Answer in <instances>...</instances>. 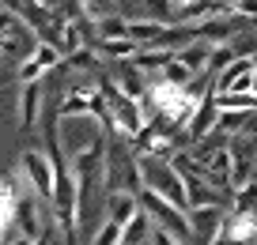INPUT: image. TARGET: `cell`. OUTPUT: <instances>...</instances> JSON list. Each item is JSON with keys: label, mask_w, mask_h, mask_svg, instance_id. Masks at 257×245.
<instances>
[{"label": "cell", "mask_w": 257, "mask_h": 245, "mask_svg": "<svg viewBox=\"0 0 257 245\" xmlns=\"http://www.w3.org/2000/svg\"><path fill=\"white\" fill-rule=\"evenodd\" d=\"M144 8H148V19L170 23V8H174V0H144Z\"/></svg>", "instance_id": "cb8c5ba5"}, {"label": "cell", "mask_w": 257, "mask_h": 245, "mask_svg": "<svg viewBox=\"0 0 257 245\" xmlns=\"http://www.w3.org/2000/svg\"><path fill=\"white\" fill-rule=\"evenodd\" d=\"M4 245H34V241H31V237H23V234H19V237H12V241H4Z\"/></svg>", "instance_id": "f546056e"}, {"label": "cell", "mask_w": 257, "mask_h": 245, "mask_svg": "<svg viewBox=\"0 0 257 245\" xmlns=\"http://www.w3.org/2000/svg\"><path fill=\"white\" fill-rule=\"evenodd\" d=\"M91 245H125V226L102 219V226H98V234L91 237Z\"/></svg>", "instance_id": "d6986e66"}, {"label": "cell", "mask_w": 257, "mask_h": 245, "mask_svg": "<svg viewBox=\"0 0 257 245\" xmlns=\"http://www.w3.org/2000/svg\"><path fill=\"white\" fill-rule=\"evenodd\" d=\"M212 49H216V46H208V42H193V46H185L182 53H178V61H182L185 68L193 72V76L201 79V76H208V64H212Z\"/></svg>", "instance_id": "7c38bea8"}, {"label": "cell", "mask_w": 257, "mask_h": 245, "mask_svg": "<svg viewBox=\"0 0 257 245\" xmlns=\"http://www.w3.org/2000/svg\"><path fill=\"white\" fill-rule=\"evenodd\" d=\"M38 113H42V87L38 83L19 87V128L31 132V128L38 125Z\"/></svg>", "instance_id": "30bf717a"}, {"label": "cell", "mask_w": 257, "mask_h": 245, "mask_svg": "<svg viewBox=\"0 0 257 245\" xmlns=\"http://www.w3.org/2000/svg\"><path fill=\"white\" fill-rule=\"evenodd\" d=\"M95 49H98L102 57H110L113 64H121V61H133L144 46H140V42H133V38H113V42H98Z\"/></svg>", "instance_id": "5bb4252c"}, {"label": "cell", "mask_w": 257, "mask_h": 245, "mask_svg": "<svg viewBox=\"0 0 257 245\" xmlns=\"http://www.w3.org/2000/svg\"><path fill=\"white\" fill-rule=\"evenodd\" d=\"M253 245H257V241H253Z\"/></svg>", "instance_id": "d6a6232c"}, {"label": "cell", "mask_w": 257, "mask_h": 245, "mask_svg": "<svg viewBox=\"0 0 257 245\" xmlns=\"http://www.w3.org/2000/svg\"><path fill=\"white\" fill-rule=\"evenodd\" d=\"M140 211H144V204H140L137 192H128V189H113L110 196L102 200V215L110 222H117V226H128Z\"/></svg>", "instance_id": "8992f818"}, {"label": "cell", "mask_w": 257, "mask_h": 245, "mask_svg": "<svg viewBox=\"0 0 257 245\" xmlns=\"http://www.w3.org/2000/svg\"><path fill=\"white\" fill-rule=\"evenodd\" d=\"M16 230L23 237H31V241H38V237H46L49 230H53V222H42V200H19V211H16Z\"/></svg>", "instance_id": "52a82bcc"}, {"label": "cell", "mask_w": 257, "mask_h": 245, "mask_svg": "<svg viewBox=\"0 0 257 245\" xmlns=\"http://www.w3.org/2000/svg\"><path fill=\"white\" fill-rule=\"evenodd\" d=\"M83 8H87V19H91V23H102L106 16H117L121 0H87Z\"/></svg>", "instance_id": "44dd1931"}, {"label": "cell", "mask_w": 257, "mask_h": 245, "mask_svg": "<svg viewBox=\"0 0 257 245\" xmlns=\"http://www.w3.org/2000/svg\"><path fill=\"white\" fill-rule=\"evenodd\" d=\"M246 128H249V113H219V128L216 132L238 136V132H246Z\"/></svg>", "instance_id": "ffe728a7"}, {"label": "cell", "mask_w": 257, "mask_h": 245, "mask_svg": "<svg viewBox=\"0 0 257 245\" xmlns=\"http://www.w3.org/2000/svg\"><path fill=\"white\" fill-rule=\"evenodd\" d=\"M231 12H234L238 19H253V23H257V0H234Z\"/></svg>", "instance_id": "d4e9b609"}, {"label": "cell", "mask_w": 257, "mask_h": 245, "mask_svg": "<svg viewBox=\"0 0 257 245\" xmlns=\"http://www.w3.org/2000/svg\"><path fill=\"white\" fill-rule=\"evenodd\" d=\"M231 211H246V215H257V177L246 181L242 189L231 192Z\"/></svg>", "instance_id": "2e32d148"}, {"label": "cell", "mask_w": 257, "mask_h": 245, "mask_svg": "<svg viewBox=\"0 0 257 245\" xmlns=\"http://www.w3.org/2000/svg\"><path fill=\"white\" fill-rule=\"evenodd\" d=\"M246 136H257V113H249V128H246Z\"/></svg>", "instance_id": "f1b7e54d"}, {"label": "cell", "mask_w": 257, "mask_h": 245, "mask_svg": "<svg viewBox=\"0 0 257 245\" xmlns=\"http://www.w3.org/2000/svg\"><path fill=\"white\" fill-rule=\"evenodd\" d=\"M19 166H23L27 185L34 189V200H42V204H53V196H57V162H53V155H46V151L31 147V151H23Z\"/></svg>", "instance_id": "7a4b0ae2"}, {"label": "cell", "mask_w": 257, "mask_h": 245, "mask_svg": "<svg viewBox=\"0 0 257 245\" xmlns=\"http://www.w3.org/2000/svg\"><path fill=\"white\" fill-rule=\"evenodd\" d=\"M159 79H167V83H174V87H193V83H197V76H193V72L185 68L178 57L167 64V68H163V76H159Z\"/></svg>", "instance_id": "ac0fdd59"}, {"label": "cell", "mask_w": 257, "mask_h": 245, "mask_svg": "<svg viewBox=\"0 0 257 245\" xmlns=\"http://www.w3.org/2000/svg\"><path fill=\"white\" fill-rule=\"evenodd\" d=\"M219 113H257V95H216Z\"/></svg>", "instance_id": "e0dca14e"}, {"label": "cell", "mask_w": 257, "mask_h": 245, "mask_svg": "<svg viewBox=\"0 0 257 245\" xmlns=\"http://www.w3.org/2000/svg\"><path fill=\"white\" fill-rule=\"evenodd\" d=\"M253 79H257V57H238L216 76L212 91L216 95H253Z\"/></svg>", "instance_id": "277c9868"}, {"label": "cell", "mask_w": 257, "mask_h": 245, "mask_svg": "<svg viewBox=\"0 0 257 245\" xmlns=\"http://www.w3.org/2000/svg\"><path fill=\"white\" fill-rule=\"evenodd\" d=\"M83 4H87V0H83Z\"/></svg>", "instance_id": "1f68e13d"}, {"label": "cell", "mask_w": 257, "mask_h": 245, "mask_svg": "<svg viewBox=\"0 0 257 245\" xmlns=\"http://www.w3.org/2000/svg\"><path fill=\"white\" fill-rule=\"evenodd\" d=\"M174 57H178L174 49H140L128 64H133L137 72H159V76H163V68H167Z\"/></svg>", "instance_id": "4fadbf2b"}, {"label": "cell", "mask_w": 257, "mask_h": 245, "mask_svg": "<svg viewBox=\"0 0 257 245\" xmlns=\"http://www.w3.org/2000/svg\"><path fill=\"white\" fill-rule=\"evenodd\" d=\"M38 4H42V8H49V12H57V8L64 4V0H38Z\"/></svg>", "instance_id": "83f0119b"}, {"label": "cell", "mask_w": 257, "mask_h": 245, "mask_svg": "<svg viewBox=\"0 0 257 245\" xmlns=\"http://www.w3.org/2000/svg\"><path fill=\"white\" fill-rule=\"evenodd\" d=\"M167 27L170 23H159V19H133L128 23V38L140 42L144 49H155L163 42V34H167Z\"/></svg>", "instance_id": "8fae6325"}, {"label": "cell", "mask_w": 257, "mask_h": 245, "mask_svg": "<svg viewBox=\"0 0 257 245\" xmlns=\"http://www.w3.org/2000/svg\"><path fill=\"white\" fill-rule=\"evenodd\" d=\"M219 128V102H216V91H208V95L201 98V110H197V117H193V125H189V140L193 143H204L212 132Z\"/></svg>", "instance_id": "ba28073f"}, {"label": "cell", "mask_w": 257, "mask_h": 245, "mask_svg": "<svg viewBox=\"0 0 257 245\" xmlns=\"http://www.w3.org/2000/svg\"><path fill=\"white\" fill-rule=\"evenodd\" d=\"M189 219H193V237H201L204 245H212L216 234L223 230L227 211L223 207H197V211H189Z\"/></svg>", "instance_id": "9c48e42d"}, {"label": "cell", "mask_w": 257, "mask_h": 245, "mask_svg": "<svg viewBox=\"0 0 257 245\" xmlns=\"http://www.w3.org/2000/svg\"><path fill=\"white\" fill-rule=\"evenodd\" d=\"M34 245H53V241H49V234H46V237H38V241H34Z\"/></svg>", "instance_id": "4dcf8cb0"}, {"label": "cell", "mask_w": 257, "mask_h": 245, "mask_svg": "<svg viewBox=\"0 0 257 245\" xmlns=\"http://www.w3.org/2000/svg\"><path fill=\"white\" fill-rule=\"evenodd\" d=\"M42 76H46V68H42V64L34 61V57H27V61H23V64L16 68V79H19V87H27V83H38Z\"/></svg>", "instance_id": "7402d4cb"}, {"label": "cell", "mask_w": 257, "mask_h": 245, "mask_svg": "<svg viewBox=\"0 0 257 245\" xmlns=\"http://www.w3.org/2000/svg\"><path fill=\"white\" fill-rule=\"evenodd\" d=\"M197 4H201V0H174V8H185V12L197 8Z\"/></svg>", "instance_id": "4316f807"}, {"label": "cell", "mask_w": 257, "mask_h": 245, "mask_svg": "<svg viewBox=\"0 0 257 245\" xmlns=\"http://www.w3.org/2000/svg\"><path fill=\"white\" fill-rule=\"evenodd\" d=\"M98 57H102L98 49H80V53H72V57H68V64L91 76V72H98Z\"/></svg>", "instance_id": "603a6c76"}, {"label": "cell", "mask_w": 257, "mask_h": 245, "mask_svg": "<svg viewBox=\"0 0 257 245\" xmlns=\"http://www.w3.org/2000/svg\"><path fill=\"white\" fill-rule=\"evenodd\" d=\"M152 245H185V241H178L174 234H167V230H159V226H155V234H152Z\"/></svg>", "instance_id": "484cf974"}, {"label": "cell", "mask_w": 257, "mask_h": 245, "mask_svg": "<svg viewBox=\"0 0 257 245\" xmlns=\"http://www.w3.org/2000/svg\"><path fill=\"white\" fill-rule=\"evenodd\" d=\"M140 204H144V211L152 215V222H155L159 230L174 234L178 241H185V245L193 241V219H189V211H185V207H178V204H170V200H163L159 192H152V189L140 192Z\"/></svg>", "instance_id": "6da1fadb"}, {"label": "cell", "mask_w": 257, "mask_h": 245, "mask_svg": "<svg viewBox=\"0 0 257 245\" xmlns=\"http://www.w3.org/2000/svg\"><path fill=\"white\" fill-rule=\"evenodd\" d=\"M231 151H234V174H231V192L234 189H242L246 181H253L257 177V136H242V140H234L231 143Z\"/></svg>", "instance_id": "5b68a950"}, {"label": "cell", "mask_w": 257, "mask_h": 245, "mask_svg": "<svg viewBox=\"0 0 257 245\" xmlns=\"http://www.w3.org/2000/svg\"><path fill=\"white\" fill-rule=\"evenodd\" d=\"M128 23L133 19L128 16H106L102 23H95V31H98V42H113V38H128Z\"/></svg>", "instance_id": "9a60e30c"}, {"label": "cell", "mask_w": 257, "mask_h": 245, "mask_svg": "<svg viewBox=\"0 0 257 245\" xmlns=\"http://www.w3.org/2000/svg\"><path fill=\"white\" fill-rule=\"evenodd\" d=\"M197 166L204 170L216 189H231V174H234V151L227 140H204L197 151Z\"/></svg>", "instance_id": "3957f363"}]
</instances>
